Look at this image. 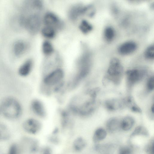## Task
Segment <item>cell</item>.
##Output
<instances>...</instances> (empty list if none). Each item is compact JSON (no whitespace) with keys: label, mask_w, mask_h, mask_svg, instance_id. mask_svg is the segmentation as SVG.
<instances>
[{"label":"cell","mask_w":154,"mask_h":154,"mask_svg":"<svg viewBox=\"0 0 154 154\" xmlns=\"http://www.w3.org/2000/svg\"><path fill=\"white\" fill-rule=\"evenodd\" d=\"M147 71L145 69H133L126 72L128 83L132 85L141 80L146 75Z\"/></svg>","instance_id":"9c48e42d"},{"label":"cell","mask_w":154,"mask_h":154,"mask_svg":"<svg viewBox=\"0 0 154 154\" xmlns=\"http://www.w3.org/2000/svg\"><path fill=\"white\" fill-rule=\"evenodd\" d=\"M86 144L85 140L82 137H79L76 138L73 143L74 149L77 151H80L83 149Z\"/></svg>","instance_id":"44dd1931"},{"label":"cell","mask_w":154,"mask_h":154,"mask_svg":"<svg viewBox=\"0 0 154 154\" xmlns=\"http://www.w3.org/2000/svg\"><path fill=\"white\" fill-rule=\"evenodd\" d=\"M8 154H19L18 148L17 144L13 143L10 146Z\"/></svg>","instance_id":"f546056e"},{"label":"cell","mask_w":154,"mask_h":154,"mask_svg":"<svg viewBox=\"0 0 154 154\" xmlns=\"http://www.w3.org/2000/svg\"><path fill=\"white\" fill-rule=\"evenodd\" d=\"M104 35L106 40L108 41H111L115 36V31L112 27L108 26L105 29Z\"/></svg>","instance_id":"4316f807"},{"label":"cell","mask_w":154,"mask_h":154,"mask_svg":"<svg viewBox=\"0 0 154 154\" xmlns=\"http://www.w3.org/2000/svg\"><path fill=\"white\" fill-rule=\"evenodd\" d=\"M1 114L6 118L15 120L21 116L23 108L21 103L16 98L8 96L3 98L0 103Z\"/></svg>","instance_id":"277c9868"},{"label":"cell","mask_w":154,"mask_h":154,"mask_svg":"<svg viewBox=\"0 0 154 154\" xmlns=\"http://www.w3.org/2000/svg\"><path fill=\"white\" fill-rule=\"evenodd\" d=\"M79 28L83 33L86 34L92 30V26L87 20H83L80 24Z\"/></svg>","instance_id":"d4e9b609"},{"label":"cell","mask_w":154,"mask_h":154,"mask_svg":"<svg viewBox=\"0 0 154 154\" xmlns=\"http://www.w3.org/2000/svg\"><path fill=\"white\" fill-rule=\"evenodd\" d=\"M123 67L116 58L112 59L109 62L105 78L116 85L120 83L123 73Z\"/></svg>","instance_id":"5b68a950"},{"label":"cell","mask_w":154,"mask_h":154,"mask_svg":"<svg viewBox=\"0 0 154 154\" xmlns=\"http://www.w3.org/2000/svg\"><path fill=\"white\" fill-rule=\"evenodd\" d=\"M65 75L63 70L60 67L42 76L40 86L41 93L47 96L52 94L54 89L65 82Z\"/></svg>","instance_id":"3957f363"},{"label":"cell","mask_w":154,"mask_h":154,"mask_svg":"<svg viewBox=\"0 0 154 154\" xmlns=\"http://www.w3.org/2000/svg\"><path fill=\"white\" fill-rule=\"evenodd\" d=\"M42 50L45 55H49L53 53L54 49L51 43L48 41H45L42 45Z\"/></svg>","instance_id":"cb8c5ba5"},{"label":"cell","mask_w":154,"mask_h":154,"mask_svg":"<svg viewBox=\"0 0 154 154\" xmlns=\"http://www.w3.org/2000/svg\"><path fill=\"white\" fill-rule=\"evenodd\" d=\"M27 48V45L23 41L19 40L14 44L13 51L14 55L17 57H20L25 52Z\"/></svg>","instance_id":"5bb4252c"},{"label":"cell","mask_w":154,"mask_h":154,"mask_svg":"<svg viewBox=\"0 0 154 154\" xmlns=\"http://www.w3.org/2000/svg\"><path fill=\"white\" fill-rule=\"evenodd\" d=\"M22 127L26 132L31 134H35L41 129L42 124L38 119L29 118L23 122Z\"/></svg>","instance_id":"ba28073f"},{"label":"cell","mask_w":154,"mask_h":154,"mask_svg":"<svg viewBox=\"0 0 154 154\" xmlns=\"http://www.w3.org/2000/svg\"><path fill=\"white\" fill-rule=\"evenodd\" d=\"M146 88L148 91L153 90L154 86V79L153 75H151L148 79L146 82Z\"/></svg>","instance_id":"f1b7e54d"},{"label":"cell","mask_w":154,"mask_h":154,"mask_svg":"<svg viewBox=\"0 0 154 154\" xmlns=\"http://www.w3.org/2000/svg\"><path fill=\"white\" fill-rule=\"evenodd\" d=\"M33 66V62L31 59L26 60L19 66L18 73L22 77H26L30 75L32 72Z\"/></svg>","instance_id":"8fae6325"},{"label":"cell","mask_w":154,"mask_h":154,"mask_svg":"<svg viewBox=\"0 0 154 154\" xmlns=\"http://www.w3.org/2000/svg\"><path fill=\"white\" fill-rule=\"evenodd\" d=\"M24 149L26 150L28 152L33 153L36 152L38 147L37 142L32 139L24 138H23L21 142Z\"/></svg>","instance_id":"2e32d148"},{"label":"cell","mask_w":154,"mask_h":154,"mask_svg":"<svg viewBox=\"0 0 154 154\" xmlns=\"http://www.w3.org/2000/svg\"><path fill=\"white\" fill-rule=\"evenodd\" d=\"M0 114H1V112L0 109Z\"/></svg>","instance_id":"e575fe53"},{"label":"cell","mask_w":154,"mask_h":154,"mask_svg":"<svg viewBox=\"0 0 154 154\" xmlns=\"http://www.w3.org/2000/svg\"><path fill=\"white\" fill-rule=\"evenodd\" d=\"M132 152L131 148L129 146H125L121 148L119 154H131Z\"/></svg>","instance_id":"1f68e13d"},{"label":"cell","mask_w":154,"mask_h":154,"mask_svg":"<svg viewBox=\"0 0 154 154\" xmlns=\"http://www.w3.org/2000/svg\"><path fill=\"white\" fill-rule=\"evenodd\" d=\"M41 25V17L37 13L31 14L26 17H23L22 26L31 34L37 33Z\"/></svg>","instance_id":"8992f818"},{"label":"cell","mask_w":154,"mask_h":154,"mask_svg":"<svg viewBox=\"0 0 154 154\" xmlns=\"http://www.w3.org/2000/svg\"><path fill=\"white\" fill-rule=\"evenodd\" d=\"M154 104H153L151 108V111L152 113L153 114L154 113Z\"/></svg>","instance_id":"836d02e7"},{"label":"cell","mask_w":154,"mask_h":154,"mask_svg":"<svg viewBox=\"0 0 154 154\" xmlns=\"http://www.w3.org/2000/svg\"><path fill=\"white\" fill-rule=\"evenodd\" d=\"M41 32L44 37L48 38H54L56 34L54 28L48 26H46L42 29Z\"/></svg>","instance_id":"7402d4cb"},{"label":"cell","mask_w":154,"mask_h":154,"mask_svg":"<svg viewBox=\"0 0 154 154\" xmlns=\"http://www.w3.org/2000/svg\"><path fill=\"white\" fill-rule=\"evenodd\" d=\"M106 132L103 129L100 128L97 129L94 132L93 139L95 142H97L104 139L106 137Z\"/></svg>","instance_id":"603a6c76"},{"label":"cell","mask_w":154,"mask_h":154,"mask_svg":"<svg viewBox=\"0 0 154 154\" xmlns=\"http://www.w3.org/2000/svg\"><path fill=\"white\" fill-rule=\"evenodd\" d=\"M134 123V120L131 117L127 116L121 121L120 128L125 131L130 130Z\"/></svg>","instance_id":"d6986e66"},{"label":"cell","mask_w":154,"mask_h":154,"mask_svg":"<svg viewBox=\"0 0 154 154\" xmlns=\"http://www.w3.org/2000/svg\"><path fill=\"white\" fill-rule=\"evenodd\" d=\"M51 152L49 148H46L44 150L42 154H51Z\"/></svg>","instance_id":"d6a6232c"},{"label":"cell","mask_w":154,"mask_h":154,"mask_svg":"<svg viewBox=\"0 0 154 154\" xmlns=\"http://www.w3.org/2000/svg\"><path fill=\"white\" fill-rule=\"evenodd\" d=\"M148 134L147 129L144 127L141 126H138L136 128L131 135L133 137L137 135L147 136Z\"/></svg>","instance_id":"484cf974"},{"label":"cell","mask_w":154,"mask_h":154,"mask_svg":"<svg viewBox=\"0 0 154 154\" xmlns=\"http://www.w3.org/2000/svg\"><path fill=\"white\" fill-rule=\"evenodd\" d=\"M91 64V53L88 51L85 50L77 61L75 72L66 82L67 90H73L79 86L89 75Z\"/></svg>","instance_id":"7a4b0ae2"},{"label":"cell","mask_w":154,"mask_h":154,"mask_svg":"<svg viewBox=\"0 0 154 154\" xmlns=\"http://www.w3.org/2000/svg\"><path fill=\"white\" fill-rule=\"evenodd\" d=\"M43 21L46 26L54 28L59 27L60 24V21L58 18L54 14L51 13L46 14L43 18Z\"/></svg>","instance_id":"9a60e30c"},{"label":"cell","mask_w":154,"mask_h":154,"mask_svg":"<svg viewBox=\"0 0 154 154\" xmlns=\"http://www.w3.org/2000/svg\"><path fill=\"white\" fill-rule=\"evenodd\" d=\"M121 121L116 117L110 118L107 121L106 128L109 132H113L120 128Z\"/></svg>","instance_id":"ac0fdd59"},{"label":"cell","mask_w":154,"mask_h":154,"mask_svg":"<svg viewBox=\"0 0 154 154\" xmlns=\"http://www.w3.org/2000/svg\"><path fill=\"white\" fill-rule=\"evenodd\" d=\"M104 106L106 109L110 111H114L122 109L125 107L123 99H110L106 100Z\"/></svg>","instance_id":"7c38bea8"},{"label":"cell","mask_w":154,"mask_h":154,"mask_svg":"<svg viewBox=\"0 0 154 154\" xmlns=\"http://www.w3.org/2000/svg\"><path fill=\"white\" fill-rule=\"evenodd\" d=\"M137 47V45L134 42L128 41L122 43L119 46L118 51L122 54L127 55L134 51Z\"/></svg>","instance_id":"4fadbf2b"},{"label":"cell","mask_w":154,"mask_h":154,"mask_svg":"<svg viewBox=\"0 0 154 154\" xmlns=\"http://www.w3.org/2000/svg\"><path fill=\"white\" fill-rule=\"evenodd\" d=\"M145 57L147 59L152 60L154 58V46L153 45L149 46L144 52Z\"/></svg>","instance_id":"83f0119b"},{"label":"cell","mask_w":154,"mask_h":154,"mask_svg":"<svg viewBox=\"0 0 154 154\" xmlns=\"http://www.w3.org/2000/svg\"><path fill=\"white\" fill-rule=\"evenodd\" d=\"M125 106L128 107L132 111L141 113V109L135 102L134 98L131 96H128L123 99Z\"/></svg>","instance_id":"e0dca14e"},{"label":"cell","mask_w":154,"mask_h":154,"mask_svg":"<svg viewBox=\"0 0 154 154\" xmlns=\"http://www.w3.org/2000/svg\"><path fill=\"white\" fill-rule=\"evenodd\" d=\"M146 151L147 154H154V141H151L147 146Z\"/></svg>","instance_id":"4dcf8cb0"},{"label":"cell","mask_w":154,"mask_h":154,"mask_svg":"<svg viewBox=\"0 0 154 154\" xmlns=\"http://www.w3.org/2000/svg\"><path fill=\"white\" fill-rule=\"evenodd\" d=\"M87 6H84L81 5H74L70 9L68 12V17L72 21L77 20L81 15L85 14Z\"/></svg>","instance_id":"30bf717a"},{"label":"cell","mask_w":154,"mask_h":154,"mask_svg":"<svg viewBox=\"0 0 154 154\" xmlns=\"http://www.w3.org/2000/svg\"><path fill=\"white\" fill-rule=\"evenodd\" d=\"M30 109L32 113L39 119L45 118L47 115V111L43 102L39 99L35 98L30 103Z\"/></svg>","instance_id":"52a82bcc"},{"label":"cell","mask_w":154,"mask_h":154,"mask_svg":"<svg viewBox=\"0 0 154 154\" xmlns=\"http://www.w3.org/2000/svg\"><path fill=\"white\" fill-rule=\"evenodd\" d=\"M88 98L83 93H79L73 95L69 100L66 109L74 116L85 118L91 115L97 107L96 98L90 96L86 91Z\"/></svg>","instance_id":"6da1fadb"},{"label":"cell","mask_w":154,"mask_h":154,"mask_svg":"<svg viewBox=\"0 0 154 154\" xmlns=\"http://www.w3.org/2000/svg\"><path fill=\"white\" fill-rule=\"evenodd\" d=\"M10 130L5 124L0 122V141H5L8 140L10 137Z\"/></svg>","instance_id":"ffe728a7"}]
</instances>
